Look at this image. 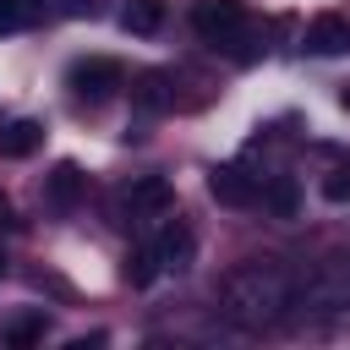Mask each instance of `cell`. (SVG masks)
Returning a JSON list of instances; mask_svg holds the SVG:
<instances>
[{
  "label": "cell",
  "mask_w": 350,
  "mask_h": 350,
  "mask_svg": "<svg viewBox=\"0 0 350 350\" xmlns=\"http://www.w3.org/2000/svg\"><path fill=\"white\" fill-rule=\"evenodd\" d=\"M290 295H295V273L279 257H246L219 279V312L235 328H279L290 317Z\"/></svg>",
  "instance_id": "6da1fadb"
},
{
  "label": "cell",
  "mask_w": 350,
  "mask_h": 350,
  "mask_svg": "<svg viewBox=\"0 0 350 350\" xmlns=\"http://www.w3.org/2000/svg\"><path fill=\"white\" fill-rule=\"evenodd\" d=\"M290 317L306 323V328H328V323L350 317V257L345 252H334V257L312 262L306 273H295Z\"/></svg>",
  "instance_id": "7a4b0ae2"
},
{
  "label": "cell",
  "mask_w": 350,
  "mask_h": 350,
  "mask_svg": "<svg viewBox=\"0 0 350 350\" xmlns=\"http://www.w3.org/2000/svg\"><path fill=\"white\" fill-rule=\"evenodd\" d=\"M66 82H71L77 98L98 104V98H109L115 88H126V71H120V60H109V55H88V60H77V66L66 71Z\"/></svg>",
  "instance_id": "3957f363"
},
{
  "label": "cell",
  "mask_w": 350,
  "mask_h": 350,
  "mask_svg": "<svg viewBox=\"0 0 350 350\" xmlns=\"http://www.w3.org/2000/svg\"><path fill=\"white\" fill-rule=\"evenodd\" d=\"M191 27H197V38H208V44H230V38H241V27H246V5H241V0H197V5H191Z\"/></svg>",
  "instance_id": "277c9868"
},
{
  "label": "cell",
  "mask_w": 350,
  "mask_h": 350,
  "mask_svg": "<svg viewBox=\"0 0 350 350\" xmlns=\"http://www.w3.org/2000/svg\"><path fill=\"white\" fill-rule=\"evenodd\" d=\"M170 202H175V191H170L164 175H142V180L126 186V213H131V219H164Z\"/></svg>",
  "instance_id": "5b68a950"
},
{
  "label": "cell",
  "mask_w": 350,
  "mask_h": 350,
  "mask_svg": "<svg viewBox=\"0 0 350 350\" xmlns=\"http://www.w3.org/2000/svg\"><path fill=\"white\" fill-rule=\"evenodd\" d=\"M153 252H159V268H191V257H197V230L186 224V219H170L159 235H153Z\"/></svg>",
  "instance_id": "8992f818"
},
{
  "label": "cell",
  "mask_w": 350,
  "mask_h": 350,
  "mask_svg": "<svg viewBox=\"0 0 350 350\" xmlns=\"http://www.w3.org/2000/svg\"><path fill=\"white\" fill-rule=\"evenodd\" d=\"M301 49L306 55H345L350 49V22L339 16V11H323V16H312V27H306V38H301Z\"/></svg>",
  "instance_id": "52a82bcc"
},
{
  "label": "cell",
  "mask_w": 350,
  "mask_h": 350,
  "mask_svg": "<svg viewBox=\"0 0 350 350\" xmlns=\"http://www.w3.org/2000/svg\"><path fill=\"white\" fill-rule=\"evenodd\" d=\"M208 191H213L224 208H252V202H257V180H252L246 170H235V164H219V170L208 175Z\"/></svg>",
  "instance_id": "ba28073f"
},
{
  "label": "cell",
  "mask_w": 350,
  "mask_h": 350,
  "mask_svg": "<svg viewBox=\"0 0 350 350\" xmlns=\"http://www.w3.org/2000/svg\"><path fill=\"white\" fill-rule=\"evenodd\" d=\"M77 197H82V170L66 159V164L49 170V180H44V202H49L55 213H66V208H77Z\"/></svg>",
  "instance_id": "9c48e42d"
},
{
  "label": "cell",
  "mask_w": 350,
  "mask_h": 350,
  "mask_svg": "<svg viewBox=\"0 0 350 350\" xmlns=\"http://www.w3.org/2000/svg\"><path fill=\"white\" fill-rule=\"evenodd\" d=\"M38 142H44V126H38V120H11V126H0V159H27Z\"/></svg>",
  "instance_id": "30bf717a"
},
{
  "label": "cell",
  "mask_w": 350,
  "mask_h": 350,
  "mask_svg": "<svg viewBox=\"0 0 350 350\" xmlns=\"http://www.w3.org/2000/svg\"><path fill=\"white\" fill-rule=\"evenodd\" d=\"M120 27H126L131 38H153V33L164 27V0H131V5L120 11Z\"/></svg>",
  "instance_id": "8fae6325"
},
{
  "label": "cell",
  "mask_w": 350,
  "mask_h": 350,
  "mask_svg": "<svg viewBox=\"0 0 350 350\" xmlns=\"http://www.w3.org/2000/svg\"><path fill=\"white\" fill-rule=\"evenodd\" d=\"M257 197H262V208H268L273 219H295V208H301V186H295L290 175H273Z\"/></svg>",
  "instance_id": "7c38bea8"
},
{
  "label": "cell",
  "mask_w": 350,
  "mask_h": 350,
  "mask_svg": "<svg viewBox=\"0 0 350 350\" xmlns=\"http://www.w3.org/2000/svg\"><path fill=\"white\" fill-rule=\"evenodd\" d=\"M38 16H44V0H0V38L33 27Z\"/></svg>",
  "instance_id": "4fadbf2b"
},
{
  "label": "cell",
  "mask_w": 350,
  "mask_h": 350,
  "mask_svg": "<svg viewBox=\"0 0 350 350\" xmlns=\"http://www.w3.org/2000/svg\"><path fill=\"white\" fill-rule=\"evenodd\" d=\"M0 339H5V345H38V339H44V312H22V317H11V323L0 328Z\"/></svg>",
  "instance_id": "5bb4252c"
},
{
  "label": "cell",
  "mask_w": 350,
  "mask_h": 350,
  "mask_svg": "<svg viewBox=\"0 0 350 350\" xmlns=\"http://www.w3.org/2000/svg\"><path fill=\"white\" fill-rule=\"evenodd\" d=\"M126 279H131V284H137V290H142V284H153V279H159V252H153V241H148V246H137V252H131V257H126Z\"/></svg>",
  "instance_id": "9a60e30c"
},
{
  "label": "cell",
  "mask_w": 350,
  "mask_h": 350,
  "mask_svg": "<svg viewBox=\"0 0 350 350\" xmlns=\"http://www.w3.org/2000/svg\"><path fill=\"white\" fill-rule=\"evenodd\" d=\"M142 109H164L170 104V82H164V71H148L142 82H137V93H131Z\"/></svg>",
  "instance_id": "2e32d148"
},
{
  "label": "cell",
  "mask_w": 350,
  "mask_h": 350,
  "mask_svg": "<svg viewBox=\"0 0 350 350\" xmlns=\"http://www.w3.org/2000/svg\"><path fill=\"white\" fill-rule=\"evenodd\" d=\"M323 197L328 202H350V170H328L323 175Z\"/></svg>",
  "instance_id": "e0dca14e"
},
{
  "label": "cell",
  "mask_w": 350,
  "mask_h": 350,
  "mask_svg": "<svg viewBox=\"0 0 350 350\" xmlns=\"http://www.w3.org/2000/svg\"><path fill=\"white\" fill-rule=\"evenodd\" d=\"M0 224H16V219H11V202H5V197H0Z\"/></svg>",
  "instance_id": "ac0fdd59"
},
{
  "label": "cell",
  "mask_w": 350,
  "mask_h": 350,
  "mask_svg": "<svg viewBox=\"0 0 350 350\" xmlns=\"http://www.w3.org/2000/svg\"><path fill=\"white\" fill-rule=\"evenodd\" d=\"M339 109H350V82H345V88H339Z\"/></svg>",
  "instance_id": "d6986e66"
},
{
  "label": "cell",
  "mask_w": 350,
  "mask_h": 350,
  "mask_svg": "<svg viewBox=\"0 0 350 350\" xmlns=\"http://www.w3.org/2000/svg\"><path fill=\"white\" fill-rule=\"evenodd\" d=\"M0 273H5V252H0Z\"/></svg>",
  "instance_id": "ffe728a7"
}]
</instances>
